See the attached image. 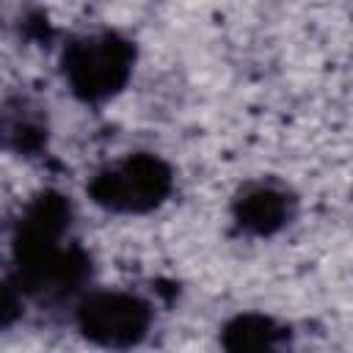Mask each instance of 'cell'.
Masks as SVG:
<instances>
[{"label": "cell", "instance_id": "6da1fadb", "mask_svg": "<svg viewBox=\"0 0 353 353\" xmlns=\"http://www.w3.org/2000/svg\"><path fill=\"white\" fill-rule=\"evenodd\" d=\"M72 204L58 190L36 193L14 232V276L8 287L30 298H69L91 276L88 254L69 240Z\"/></svg>", "mask_w": 353, "mask_h": 353}, {"label": "cell", "instance_id": "7a4b0ae2", "mask_svg": "<svg viewBox=\"0 0 353 353\" xmlns=\"http://www.w3.org/2000/svg\"><path fill=\"white\" fill-rule=\"evenodd\" d=\"M135 63V47L116 30H97L69 39L61 55V72L80 102L99 105L116 97Z\"/></svg>", "mask_w": 353, "mask_h": 353}, {"label": "cell", "instance_id": "3957f363", "mask_svg": "<svg viewBox=\"0 0 353 353\" xmlns=\"http://www.w3.org/2000/svg\"><path fill=\"white\" fill-rule=\"evenodd\" d=\"M85 190L91 201L108 212L141 215L157 210L171 196L174 171L163 157L152 152H135L119 163L99 168Z\"/></svg>", "mask_w": 353, "mask_h": 353}, {"label": "cell", "instance_id": "277c9868", "mask_svg": "<svg viewBox=\"0 0 353 353\" xmlns=\"http://www.w3.org/2000/svg\"><path fill=\"white\" fill-rule=\"evenodd\" d=\"M77 331L102 347H132L152 328V309L143 298L124 290H97L74 309Z\"/></svg>", "mask_w": 353, "mask_h": 353}, {"label": "cell", "instance_id": "5b68a950", "mask_svg": "<svg viewBox=\"0 0 353 353\" xmlns=\"http://www.w3.org/2000/svg\"><path fill=\"white\" fill-rule=\"evenodd\" d=\"M292 207L295 199L284 188L270 182H254L237 193V199L232 201V215L243 232L268 237L287 226V221L292 218Z\"/></svg>", "mask_w": 353, "mask_h": 353}, {"label": "cell", "instance_id": "8992f818", "mask_svg": "<svg viewBox=\"0 0 353 353\" xmlns=\"http://www.w3.org/2000/svg\"><path fill=\"white\" fill-rule=\"evenodd\" d=\"M41 108H36L30 99L19 97V99H6L3 108V141L8 149L30 157L36 152L44 149L47 143V124L44 116L39 113Z\"/></svg>", "mask_w": 353, "mask_h": 353}, {"label": "cell", "instance_id": "52a82bcc", "mask_svg": "<svg viewBox=\"0 0 353 353\" xmlns=\"http://www.w3.org/2000/svg\"><path fill=\"white\" fill-rule=\"evenodd\" d=\"M287 339V328L265 314H237L221 331V345L229 350H270Z\"/></svg>", "mask_w": 353, "mask_h": 353}]
</instances>
